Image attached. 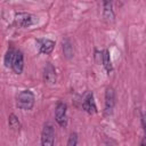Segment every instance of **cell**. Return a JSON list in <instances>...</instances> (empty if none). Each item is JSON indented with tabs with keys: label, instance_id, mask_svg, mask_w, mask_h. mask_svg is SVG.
<instances>
[{
	"label": "cell",
	"instance_id": "obj_15",
	"mask_svg": "<svg viewBox=\"0 0 146 146\" xmlns=\"http://www.w3.org/2000/svg\"><path fill=\"white\" fill-rule=\"evenodd\" d=\"M67 146H78V135L75 132H72L67 140Z\"/></svg>",
	"mask_w": 146,
	"mask_h": 146
},
{
	"label": "cell",
	"instance_id": "obj_1",
	"mask_svg": "<svg viewBox=\"0 0 146 146\" xmlns=\"http://www.w3.org/2000/svg\"><path fill=\"white\" fill-rule=\"evenodd\" d=\"M16 105L23 111H30L32 110L34 105V95L31 90H23L17 95L16 98Z\"/></svg>",
	"mask_w": 146,
	"mask_h": 146
},
{
	"label": "cell",
	"instance_id": "obj_4",
	"mask_svg": "<svg viewBox=\"0 0 146 146\" xmlns=\"http://www.w3.org/2000/svg\"><path fill=\"white\" fill-rule=\"evenodd\" d=\"M115 105V92L112 87L106 88L105 91V107H104V113L105 115H111L113 113V108Z\"/></svg>",
	"mask_w": 146,
	"mask_h": 146
},
{
	"label": "cell",
	"instance_id": "obj_10",
	"mask_svg": "<svg viewBox=\"0 0 146 146\" xmlns=\"http://www.w3.org/2000/svg\"><path fill=\"white\" fill-rule=\"evenodd\" d=\"M103 16L107 22H113L114 21V11L112 7V2L110 1H104L103 2Z\"/></svg>",
	"mask_w": 146,
	"mask_h": 146
},
{
	"label": "cell",
	"instance_id": "obj_6",
	"mask_svg": "<svg viewBox=\"0 0 146 146\" xmlns=\"http://www.w3.org/2000/svg\"><path fill=\"white\" fill-rule=\"evenodd\" d=\"M82 108L89 114H94V113L97 112V107H96V103H95L92 92H87L86 94V96L83 98V102H82Z\"/></svg>",
	"mask_w": 146,
	"mask_h": 146
},
{
	"label": "cell",
	"instance_id": "obj_5",
	"mask_svg": "<svg viewBox=\"0 0 146 146\" xmlns=\"http://www.w3.org/2000/svg\"><path fill=\"white\" fill-rule=\"evenodd\" d=\"M66 111H67V106L63 102L58 103L56 108H55V119H56L57 123L60 127H64V128L67 125V114H66Z\"/></svg>",
	"mask_w": 146,
	"mask_h": 146
},
{
	"label": "cell",
	"instance_id": "obj_9",
	"mask_svg": "<svg viewBox=\"0 0 146 146\" xmlns=\"http://www.w3.org/2000/svg\"><path fill=\"white\" fill-rule=\"evenodd\" d=\"M38 43H39L40 52L46 54V55H49V54L54 50V47H55V42H54L52 40H49V39H41V40H38Z\"/></svg>",
	"mask_w": 146,
	"mask_h": 146
},
{
	"label": "cell",
	"instance_id": "obj_8",
	"mask_svg": "<svg viewBox=\"0 0 146 146\" xmlns=\"http://www.w3.org/2000/svg\"><path fill=\"white\" fill-rule=\"evenodd\" d=\"M11 68H13V71L16 74H21L23 72V68H24V57H23L22 51H19V50L16 51L14 60H13Z\"/></svg>",
	"mask_w": 146,
	"mask_h": 146
},
{
	"label": "cell",
	"instance_id": "obj_16",
	"mask_svg": "<svg viewBox=\"0 0 146 146\" xmlns=\"http://www.w3.org/2000/svg\"><path fill=\"white\" fill-rule=\"evenodd\" d=\"M141 124H143V128H144V130L146 132V112H144L141 114Z\"/></svg>",
	"mask_w": 146,
	"mask_h": 146
},
{
	"label": "cell",
	"instance_id": "obj_11",
	"mask_svg": "<svg viewBox=\"0 0 146 146\" xmlns=\"http://www.w3.org/2000/svg\"><path fill=\"white\" fill-rule=\"evenodd\" d=\"M103 65H104L105 70L108 73L112 72L113 67H112V63H111V57H110V51L108 50H104L103 51Z\"/></svg>",
	"mask_w": 146,
	"mask_h": 146
},
{
	"label": "cell",
	"instance_id": "obj_7",
	"mask_svg": "<svg viewBox=\"0 0 146 146\" xmlns=\"http://www.w3.org/2000/svg\"><path fill=\"white\" fill-rule=\"evenodd\" d=\"M43 81L48 84L56 83V71L50 63H47V65L43 68Z\"/></svg>",
	"mask_w": 146,
	"mask_h": 146
},
{
	"label": "cell",
	"instance_id": "obj_13",
	"mask_svg": "<svg viewBox=\"0 0 146 146\" xmlns=\"http://www.w3.org/2000/svg\"><path fill=\"white\" fill-rule=\"evenodd\" d=\"M15 54H16V51H15L14 49H8V50H7V52H6V55H5V59H3L6 67H9V66L11 67L13 60H14V57H15Z\"/></svg>",
	"mask_w": 146,
	"mask_h": 146
},
{
	"label": "cell",
	"instance_id": "obj_12",
	"mask_svg": "<svg viewBox=\"0 0 146 146\" xmlns=\"http://www.w3.org/2000/svg\"><path fill=\"white\" fill-rule=\"evenodd\" d=\"M63 51H64L65 57H67V58H71L73 56V46L68 39L63 41Z\"/></svg>",
	"mask_w": 146,
	"mask_h": 146
},
{
	"label": "cell",
	"instance_id": "obj_3",
	"mask_svg": "<svg viewBox=\"0 0 146 146\" xmlns=\"http://www.w3.org/2000/svg\"><path fill=\"white\" fill-rule=\"evenodd\" d=\"M55 131L51 123H46L41 132V146H54Z\"/></svg>",
	"mask_w": 146,
	"mask_h": 146
},
{
	"label": "cell",
	"instance_id": "obj_14",
	"mask_svg": "<svg viewBox=\"0 0 146 146\" xmlns=\"http://www.w3.org/2000/svg\"><path fill=\"white\" fill-rule=\"evenodd\" d=\"M8 123H9V127H10L13 130H19V128H21L19 120H18V117H17L15 114H10V115H9Z\"/></svg>",
	"mask_w": 146,
	"mask_h": 146
},
{
	"label": "cell",
	"instance_id": "obj_2",
	"mask_svg": "<svg viewBox=\"0 0 146 146\" xmlns=\"http://www.w3.org/2000/svg\"><path fill=\"white\" fill-rule=\"evenodd\" d=\"M15 23L21 27H29L38 23V17L30 13H16Z\"/></svg>",
	"mask_w": 146,
	"mask_h": 146
},
{
	"label": "cell",
	"instance_id": "obj_17",
	"mask_svg": "<svg viewBox=\"0 0 146 146\" xmlns=\"http://www.w3.org/2000/svg\"><path fill=\"white\" fill-rule=\"evenodd\" d=\"M140 146H146V137L143 138V140H141V143H140Z\"/></svg>",
	"mask_w": 146,
	"mask_h": 146
}]
</instances>
